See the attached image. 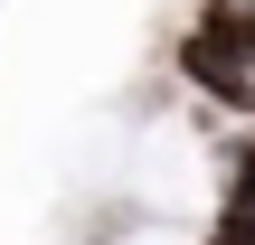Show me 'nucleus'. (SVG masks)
<instances>
[{"label": "nucleus", "mask_w": 255, "mask_h": 245, "mask_svg": "<svg viewBox=\"0 0 255 245\" xmlns=\"http://www.w3.org/2000/svg\"><path fill=\"white\" fill-rule=\"evenodd\" d=\"M170 76L208 113L255 123V0H199L189 28L170 38Z\"/></svg>", "instance_id": "obj_1"}, {"label": "nucleus", "mask_w": 255, "mask_h": 245, "mask_svg": "<svg viewBox=\"0 0 255 245\" xmlns=\"http://www.w3.org/2000/svg\"><path fill=\"white\" fill-rule=\"evenodd\" d=\"M199 245H255V198H237V189H218V208H208V227H199Z\"/></svg>", "instance_id": "obj_2"}, {"label": "nucleus", "mask_w": 255, "mask_h": 245, "mask_svg": "<svg viewBox=\"0 0 255 245\" xmlns=\"http://www.w3.org/2000/svg\"><path fill=\"white\" fill-rule=\"evenodd\" d=\"M208 161H218V189H237V198H255V123H246V132H227V142H218Z\"/></svg>", "instance_id": "obj_3"}]
</instances>
